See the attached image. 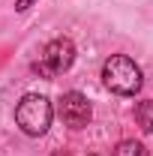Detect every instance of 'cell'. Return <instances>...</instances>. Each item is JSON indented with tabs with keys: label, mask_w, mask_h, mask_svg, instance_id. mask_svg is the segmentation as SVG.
<instances>
[{
	"label": "cell",
	"mask_w": 153,
	"mask_h": 156,
	"mask_svg": "<svg viewBox=\"0 0 153 156\" xmlns=\"http://www.w3.org/2000/svg\"><path fill=\"white\" fill-rule=\"evenodd\" d=\"M102 81L105 87L117 96H135L144 84V75L138 69V63L126 54H111L102 63Z\"/></svg>",
	"instance_id": "obj_1"
},
{
	"label": "cell",
	"mask_w": 153,
	"mask_h": 156,
	"mask_svg": "<svg viewBox=\"0 0 153 156\" xmlns=\"http://www.w3.org/2000/svg\"><path fill=\"white\" fill-rule=\"evenodd\" d=\"M51 120H54V105L42 93H27L15 108V123L24 135H45Z\"/></svg>",
	"instance_id": "obj_2"
},
{
	"label": "cell",
	"mask_w": 153,
	"mask_h": 156,
	"mask_svg": "<svg viewBox=\"0 0 153 156\" xmlns=\"http://www.w3.org/2000/svg\"><path fill=\"white\" fill-rule=\"evenodd\" d=\"M75 63V45H72V39H51L48 45H45V51H42V60L36 63V69L42 75H60V72H66L69 66Z\"/></svg>",
	"instance_id": "obj_3"
},
{
	"label": "cell",
	"mask_w": 153,
	"mask_h": 156,
	"mask_svg": "<svg viewBox=\"0 0 153 156\" xmlns=\"http://www.w3.org/2000/svg\"><path fill=\"white\" fill-rule=\"evenodd\" d=\"M57 117L69 126V129H84L87 123H90V117H93V108H90V102L84 93H78V90H69V93H63L57 99Z\"/></svg>",
	"instance_id": "obj_4"
},
{
	"label": "cell",
	"mask_w": 153,
	"mask_h": 156,
	"mask_svg": "<svg viewBox=\"0 0 153 156\" xmlns=\"http://www.w3.org/2000/svg\"><path fill=\"white\" fill-rule=\"evenodd\" d=\"M135 120H138V126H141L144 132H150V135H153V99L138 102V108H135Z\"/></svg>",
	"instance_id": "obj_5"
},
{
	"label": "cell",
	"mask_w": 153,
	"mask_h": 156,
	"mask_svg": "<svg viewBox=\"0 0 153 156\" xmlns=\"http://www.w3.org/2000/svg\"><path fill=\"white\" fill-rule=\"evenodd\" d=\"M114 156H150V153H147V147H144L141 141H135V138H126V141H120V144H117Z\"/></svg>",
	"instance_id": "obj_6"
},
{
	"label": "cell",
	"mask_w": 153,
	"mask_h": 156,
	"mask_svg": "<svg viewBox=\"0 0 153 156\" xmlns=\"http://www.w3.org/2000/svg\"><path fill=\"white\" fill-rule=\"evenodd\" d=\"M30 3H33V0H18V3H15V9H18V12H27V9H30Z\"/></svg>",
	"instance_id": "obj_7"
},
{
	"label": "cell",
	"mask_w": 153,
	"mask_h": 156,
	"mask_svg": "<svg viewBox=\"0 0 153 156\" xmlns=\"http://www.w3.org/2000/svg\"><path fill=\"white\" fill-rule=\"evenodd\" d=\"M54 156H63V153H54Z\"/></svg>",
	"instance_id": "obj_8"
}]
</instances>
